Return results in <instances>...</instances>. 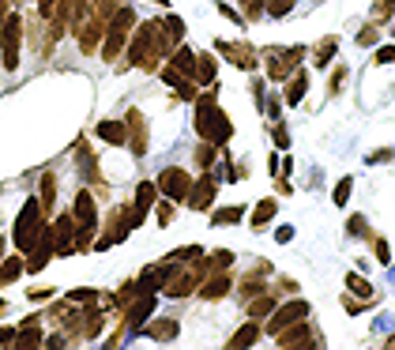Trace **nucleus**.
Returning <instances> with one entry per match:
<instances>
[{
	"instance_id": "nucleus-18",
	"label": "nucleus",
	"mask_w": 395,
	"mask_h": 350,
	"mask_svg": "<svg viewBox=\"0 0 395 350\" xmlns=\"http://www.w3.org/2000/svg\"><path fill=\"white\" fill-rule=\"evenodd\" d=\"M53 260V237H49V230L38 237V245L27 253V271H42Z\"/></svg>"
},
{
	"instance_id": "nucleus-21",
	"label": "nucleus",
	"mask_w": 395,
	"mask_h": 350,
	"mask_svg": "<svg viewBox=\"0 0 395 350\" xmlns=\"http://www.w3.org/2000/svg\"><path fill=\"white\" fill-rule=\"evenodd\" d=\"M256 339H260V324L249 316V320L241 324L234 335H230V343H226V346H230V350H245V346H252V343H256Z\"/></svg>"
},
{
	"instance_id": "nucleus-38",
	"label": "nucleus",
	"mask_w": 395,
	"mask_h": 350,
	"mask_svg": "<svg viewBox=\"0 0 395 350\" xmlns=\"http://www.w3.org/2000/svg\"><path fill=\"white\" fill-rule=\"evenodd\" d=\"M230 264H234V253H230V249H215V253L207 256V271H226Z\"/></svg>"
},
{
	"instance_id": "nucleus-36",
	"label": "nucleus",
	"mask_w": 395,
	"mask_h": 350,
	"mask_svg": "<svg viewBox=\"0 0 395 350\" xmlns=\"http://www.w3.org/2000/svg\"><path fill=\"white\" fill-rule=\"evenodd\" d=\"M294 4H298V0H263V12L271 19H287L294 12Z\"/></svg>"
},
{
	"instance_id": "nucleus-4",
	"label": "nucleus",
	"mask_w": 395,
	"mask_h": 350,
	"mask_svg": "<svg viewBox=\"0 0 395 350\" xmlns=\"http://www.w3.org/2000/svg\"><path fill=\"white\" fill-rule=\"evenodd\" d=\"M132 30H136V12H132V8H117L113 19L106 23V38H102V57L106 61H117L120 53L128 49Z\"/></svg>"
},
{
	"instance_id": "nucleus-30",
	"label": "nucleus",
	"mask_w": 395,
	"mask_h": 350,
	"mask_svg": "<svg viewBox=\"0 0 395 350\" xmlns=\"http://www.w3.org/2000/svg\"><path fill=\"white\" fill-rule=\"evenodd\" d=\"M170 64H173V68H177V72H184V75H189V80H196V53H192L189 46H177V49H173Z\"/></svg>"
},
{
	"instance_id": "nucleus-3",
	"label": "nucleus",
	"mask_w": 395,
	"mask_h": 350,
	"mask_svg": "<svg viewBox=\"0 0 395 350\" xmlns=\"http://www.w3.org/2000/svg\"><path fill=\"white\" fill-rule=\"evenodd\" d=\"M46 211H42V200H27L23 211L15 218V230H12V242L19 253H30V249L38 245V237L46 234Z\"/></svg>"
},
{
	"instance_id": "nucleus-5",
	"label": "nucleus",
	"mask_w": 395,
	"mask_h": 350,
	"mask_svg": "<svg viewBox=\"0 0 395 350\" xmlns=\"http://www.w3.org/2000/svg\"><path fill=\"white\" fill-rule=\"evenodd\" d=\"M72 218L80 226V237H75V249H91V237H94V226H98V207H94V196L91 192H75V204H72Z\"/></svg>"
},
{
	"instance_id": "nucleus-33",
	"label": "nucleus",
	"mask_w": 395,
	"mask_h": 350,
	"mask_svg": "<svg viewBox=\"0 0 395 350\" xmlns=\"http://www.w3.org/2000/svg\"><path fill=\"white\" fill-rule=\"evenodd\" d=\"M346 290L358 294L361 301H372V282L365 275H358V271H350V275H346Z\"/></svg>"
},
{
	"instance_id": "nucleus-51",
	"label": "nucleus",
	"mask_w": 395,
	"mask_h": 350,
	"mask_svg": "<svg viewBox=\"0 0 395 350\" xmlns=\"http://www.w3.org/2000/svg\"><path fill=\"white\" fill-rule=\"evenodd\" d=\"M173 223V207H170V200H162L158 204V226H170Z\"/></svg>"
},
{
	"instance_id": "nucleus-41",
	"label": "nucleus",
	"mask_w": 395,
	"mask_h": 350,
	"mask_svg": "<svg viewBox=\"0 0 395 350\" xmlns=\"http://www.w3.org/2000/svg\"><path fill=\"white\" fill-rule=\"evenodd\" d=\"M196 256H203V249L200 245H189V249H173V253L166 256L170 264H189V260H196Z\"/></svg>"
},
{
	"instance_id": "nucleus-23",
	"label": "nucleus",
	"mask_w": 395,
	"mask_h": 350,
	"mask_svg": "<svg viewBox=\"0 0 395 350\" xmlns=\"http://www.w3.org/2000/svg\"><path fill=\"white\" fill-rule=\"evenodd\" d=\"M102 327H106V313L98 309V301H87V309H83V339H94Z\"/></svg>"
},
{
	"instance_id": "nucleus-11",
	"label": "nucleus",
	"mask_w": 395,
	"mask_h": 350,
	"mask_svg": "<svg viewBox=\"0 0 395 350\" xmlns=\"http://www.w3.org/2000/svg\"><path fill=\"white\" fill-rule=\"evenodd\" d=\"M215 196H218V177H215L211 170H207L200 181H192V189H189V200H184V204H189L192 211H211Z\"/></svg>"
},
{
	"instance_id": "nucleus-17",
	"label": "nucleus",
	"mask_w": 395,
	"mask_h": 350,
	"mask_svg": "<svg viewBox=\"0 0 395 350\" xmlns=\"http://www.w3.org/2000/svg\"><path fill=\"white\" fill-rule=\"evenodd\" d=\"M230 294V275L226 271H211L203 282H200V298H207V301H218V298H226Z\"/></svg>"
},
{
	"instance_id": "nucleus-43",
	"label": "nucleus",
	"mask_w": 395,
	"mask_h": 350,
	"mask_svg": "<svg viewBox=\"0 0 395 350\" xmlns=\"http://www.w3.org/2000/svg\"><path fill=\"white\" fill-rule=\"evenodd\" d=\"M237 4H241V15H245L249 23H256L263 15V0H237Z\"/></svg>"
},
{
	"instance_id": "nucleus-8",
	"label": "nucleus",
	"mask_w": 395,
	"mask_h": 350,
	"mask_svg": "<svg viewBox=\"0 0 395 350\" xmlns=\"http://www.w3.org/2000/svg\"><path fill=\"white\" fill-rule=\"evenodd\" d=\"M158 192L166 196L170 204H184L189 200V189H192V177H189V170H181V166H170V170H162L158 173Z\"/></svg>"
},
{
	"instance_id": "nucleus-61",
	"label": "nucleus",
	"mask_w": 395,
	"mask_h": 350,
	"mask_svg": "<svg viewBox=\"0 0 395 350\" xmlns=\"http://www.w3.org/2000/svg\"><path fill=\"white\" fill-rule=\"evenodd\" d=\"M0 253H4V237H0ZM0 260H4V256H0Z\"/></svg>"
},
{
	"instance_id": "nucleus-13",
	"label": "nucleus",
	"mask_w": 395,
	"mask_h": 350,
	"mask_svg": "<svg viewBox=\"0 0 395 350\" xmlns=\"http://www.w3.org/2000/svg\"><path fill=\"white\" fill-rule=\"evenodd\" d=\"M215 49H218V57H226L241 72L256 68V53H252V46H245V42H215Z\"/></svg>"
},
{
	"instance_id": "nucleus-6",
	"label": "nucleus",
	"mask_w": 395,
	"mask_h": 350,
	"mask_svg": "<svg viewBox=\"0 0 395 350\" xmlns=\"http://www.w3.org/2000/svg\"><path fill=\"white\" fill-rule=\"evenodd\" d=\"M263 57H268V80H290L294 68H301L305 61V46H290V49H279V46H268L263 49Z\"/></svg>"
},
{
	"instance_id": "nucleus-32",
	"label": "nucleus",
	"mask_w": 395,
	"mask_h": 350,
	"mask_svg": "<svg viewBox=\"0 0 395 350\" xmlns=\"http://www.w3.org/2000/svg\"><path fill=\"white\" fill-rule=\"evenodd\" d=\"M46 339H42V327L38 324H23V332H15V346L19 350H30V346H42Z\"/></svg>"
},
{
	"instance_id": "nucleus-2",
	"label": "nucleus",
	"mask_w": 395,
	"mask_h": 350,
	"mask_svg": "<svg viewBox=\"0 0 395 350\" xmlns=\"http://www.w3.org/2000/svg\"><path fill=\"white\" fill-rule=\"evenodd\" d=\"M192 102H196V132H200V139H207L215 147H226L230 136H234V121L222 113L215 87H207V94L192 98Z\"/></svg>"
},
{
	"instance_id": "nucleus-22",
	"label": "nucleus",
	"mask_w": 395,
	"mask_h": 350,
	"mask_svg": "<svg viewBox=\"0 0 395 350\" xmlns=\"http://www.w3.org/2000/svg\"><path fill=\"white\" fill-rule=\"evenodd\" d=\"M162 80H166V83L173 87V91L181 94V98H196V87H192V80H189L184 72H177L173 64H166V68H162Z\"/></svg>"
},
{
	"instance_id": "nucleus-29",
	"label": "nucleus",
	"mask_w": 395,
	"mask_h": 350,
	"mask_svg": "<svg viewBox=\"0 0 395 350\" xmlns=\"http://www.w3.org/2000/svg\"><path fill=\"white\" fill-rule=\"evenodd\" d=\"M23 271H27V260H23V256H4V260H0V287L15 282Z\"/></svg>"
},
{
	"instance_id": "nucleus-19",
	"label": "nucleus",
	"mask_w": 395,
	"mask_h": 350,
	"mask_svg": "<svg viewBox=\"0 0 395 350\" xmlns=\"http://www.w3.org/2000/svg\"><path fill=\"white\" fill-rule=\"evenodd\" d=\"M98 139H106L109 147H125L128 144V125L125 121H98Z\"/></svg>"
},
{
	"instance_id": "nucleus-40",
	"label": "nucleus",
	"mask_w": 395,
	"mask_h": 350,
	"mask_svg": "<svg viewBox=\"0 0 395 350\" xmlns=\"http://www.w3.org/2000/svg\"><path fill=\"white\" fill-rule=\"evenodd\" d=\"M215 151H218V147L203 139V144L196 147V166H200V170H211V166H215Z\"/></svg>"
},
{
	"instance_id": "nucleus-50",
	"label": "nucleus",
	"mask_w": 395,
	"mask_h": 350,
	"mask_svg": "<svg viewBox=\"0 0 395 350\" xmlns=\"http://www.w3.org/2000/svg\"><path fill=\"white\" fill-rule=\"evenodd\" d=\"M343 80H346V68L339 64V68L332 72V83H327V91H332V94H339V91H343Z\"/></svg>"
},
{
	"instance_id": "nucleus-37",
	"label": "nucleus",
	"mask_w": 395,
	"mask_h": 350,
	"mask_svg": "<svg viewBox=\"0 0 395 350\" xmlns=\"http://www.w3.org/2000/svg\"><path fill=\"white\" fill-rule=\"evenodd\" d=\"M395 15V0H372V23H391Z\"/></svg>"
},
{
	"instance_id": "nucleus-39",
	"label": "nucleus",
	"mask_w": 395,
	"mask_h": 350,
	"mask_svg": "<svg viewBox=\"0 0 395 350\" xmlns=\"http://www.w3.org/2000/svg\"><path fill=\"white\" fill-rule=\"evenodd\" d=\"M162 30H166V38L173 42V46H181V38H184V23L177 15H166L162 19Z\"/></svg>"
},
{
	"instance_id": "nucleus-14",
	"label": "nucleus",
	"mask_w": 395,
	"mask_h": 350,
	"mask_svg": "<svg viewBox=\"0 0 395 350\" xmlns=\"http://www.w3.org/2000/svg\"><path fill=\"white\" fill-rule=\"evenodd\" d=\"M125 125H128V147H132V155L144 158L147 155V121H144V113H139V109H128Z\"/></svg>"
},
{
	"instance_id": "nucleus-26",
	"label": "nucleus",
	"mask_w": 395,
	"mask_h": 350,
	"mask_svg": "<svg viewBox=\"0 0 395 350\" xmlns=\"http://www.w3.org/2000/svg\"><path fill=\"white\" fill-rule=\"evenodd\" d=\"M335 49H339V38L335 35H324L320 42H316V49H313V61H316V68H327L335 57Z\"/></svg>"
},
{
	"instance_id": "nucleus-10",
	"label": "nucleus",
	"mask_w": 395,
	"mask_h": 350,
	"mask_svg": "<svg viewBox=\"0 0 395 350\" xmlns=\"http://www.w3.org/2000/svg\"><path fill=\"white\" fill-rule=\"evenodd\" d=\"M313 309H309V301L305 298H290V301H282V305H275L271 309V316H268V332L275 335V332H282L287 324H294V320H305Z\"/></svg>"
},
{
	"instance_id": "nucleus-52",
	"label": "nucleus",
	"mask_w": 395,
	"mask_h": 350,
	"mask_svg": "<svg viewBox=\"0 0 395 350\" xmlns=\"http://www.w3.org/2000/svg\"><path fill=\"white\" fill-rule=\"evenodd\" d=\"M395 158V151L391 147H384V151H372V155H369V166H377V162H391Z\"/></svg>"
},
{
	"instance_id": "nucleus-12",
	"label": "nucleus",
	"mask_w": 395,
	"mask_h": 350,
	"mask_svg": "<svg viewBox=\"0 0 395 350\" xmlns=\"http://www.w3.org/2000/svg\"><path fill=\"white\" fill-rule=\"evenodd\" d=\"M155 196H158V185H155V181H139L136 200H132V207H128V223H132V230H139V226H144L147 211L155 207Z\"/></svg>"
},
{
	"instance_id": "nucleus-60",
	"label": "nucleus",
	"mask_w": 395,
	"mask_h": 350,
	"mask_svg": "<svg viewBox=\"0 0 395 350\" xmlns=\"http://www.w3.org/2000/svg\"><path fill=\"white\" fill-rule=\"evenodd\" d=\"M8 4H12V0H0V23H4V15H8Z\"/></svg>"
},
{
	"instance_id": "nucleus-16",
	"label": "nucleus",
	"mask_w": 395,
	"mask_h": 350,
	"mask_svg": "<svg viewBox=\"0 0 395 350\" xmlns=\"http://www.w3.org/2000/svg\"><path fill=\"white\" fill-rule=\"evenodd\" d=\"M275 343H279V346H287V350H294V346H309V343H313L309 316H305V320H294V324H287L282 332H275Z\"/></svg>"
},
{
	"instance_id": "nucleus-59",
	"label": "nucleus",
	"mask_w": 395,
	"mask_h": 350,
	"mask_svg": "<svg viewBox=\"0 0 395 350\" xmlns=\"http://www.w3.org/2000/svg\"><path fill=\"white\" fill-rule=\"evenodd\" d=\"M279 287H282V294H294V290H298V282H294V279H287V275H282V279H279Z\"/></svg>"
},
{
	"instance_id": "nucleus-62",
	"label": "nucleus",
	"mask_w": 395,
	"mask_h": 350,
	"mask_svg": "<svg viewBox=\"0 0 395 350\" xmlns=\"http://www.w3.org/2000/svg\"><path fill=\"white\" fill-rule=\"evenodd\" d=\"M391 38H395V19H391Z\"/></svg>"
},
{
	"instance_id": "nucleus-55",
	"label": "nucleus",
	"mask_w": 395,
	"mask_h": 350,
	"mask_svg": "<svg viewBox=\"0 0 395 350\" xmlns=\"http://www.w3.org/2000/svg\"><path fill=\"white\" fill-rule=\"evenodd\" d=\"M218 12H222L226 19H234V23H249V19H245V15H241V12H237V8H230V4H218Z\"/></svg>"
},
{
	"instance_id": "nucleus-48",
	"label": "nucleus",
	"mask_w": 395,
	"mask_h": 350,
	"mask_svg": "<svg viewBox=\"0 0 395 350\" xmlns=\"http://www.w3.org/2000/svg\"><path fill=\"white\" fill-rule=\"evenodd\" d=\"M372 253H377V264H391V249H388V242H384V237H377V242H372Z\"/></svg>"
},
{
	"instance_id": "nucleus-58",
	"label": "nucleus",
	"mask_w": 395,
	"mask_h": 350,
	"mask_svg": "<svg viewBox=\"0 0 395 350\" xmlns=\"http://www.w3.org/2000/svg\"><path fill=\"white\" fill-rule=\"evenodd\" d=\"M275 237H279V242H290V237H294V226H279Z\"/></svg>"
},
{
	"instance_id": "nucleus-28",
	"label": "nucleus",
	"mask_w": 395,
	"mask_h": 350,
	"mask_svg": "<svg viewBox=\"0 0 395 350\" xmlns=\"http://www.w3.org/2000/svg\"><path fill=\"white\" fill-rule=\"evenodd\" d=\"M271 309H275V294H256V298H249V316L252 320H268L271 316Z\"/></svg>"
},
{
	"instance_id": "nucleus-24",
	"label": "nucleus",
	"mask_w": 395,
	"mask_h": 350,
	"mask_svg": "<svg viewBox=\"0 0 395 350\" xmlns=\"http://www.w3.org/2000/svg\"><path fill=\"white\" fill-rule=\"evenodd\" d=\"M305 91H309V72H301V68H294L290 72V83H287V106H298Z\"/></svg>"
},
{
	"instance_id": "nucleus-27",
	"label": "nucleus",
	"mask_w": 395,
	"mask_h": 350,
	"mask_svg": "<svg viewBox=\"0 0 395 350\" xmlns=\"http://www.w3.org/2000/svg\"><path fill=\"white\" fill-rule=\"evenodd\" d=\"M196 83H203V87H215L218 83V72H215V57H211V53H200V57H196Z\"/></svg>"
},
{
	"instance_id": "nucleus-31",
	"label": "nucleus",
	"mask_w": 395,
	"mask_h": 350,
	"mask_svg": "<svg viewBox=\"0 0 395 350\" xmlns=\"http://www.w3.org/2000/svg\"><path fill=\"white\" fill-rule=\"evenodd\" d=\"M275 211H279V200H260L256 211H252V230H263L271 218H275Z\"/></svg>"
},
{
	"instance_id": "nucleus-7",
	"label": "nucleus",
	"mask_w": 395,
	"mask_h": 350,
	"mask_svg": "<svg viewBox=\"0 0 395 350\" xmlns=\"http://www.w3.org/2000/svg\"><path fill=\"white\" fill-rule=\"evenodd\" d=\"M19 46H23V19L8 12L4 23H0V61H4L8 72L19 68Z\"/></svg>"
},
{
	"instance_id": "nucleus-42",
	"label": "nucleus",
	"mask_w": 395,
	"mask_h": 350,
	"mask_svg": "<svg viewBox=\"0 0 395 350\" xmlns=\"http://www.w3.org/2000/svg\"><path fill=\"white\" fill-rule=\"evenodd\" d=\"M350 192H354V177H343V181L335 185V192H332V204L343 207V204L350 200Z\"/></svg>"
},
{
	"instance_id": "nucleus-34",
	"label": "nucleus",
	"mask_w": 395,
	"mask_h": 350,
	"mask_svg": "<svg viewBox=\"0 0 395 350\" xmlns=\"http://www.w3.org/2000/svg\"><path fill=\"white\" fill-rule=\"evenodd\" d=\"M241 215H245V207H218V211H211V223L215 226H234V223H241Z\"/></svg>"
},
{
	"instance_id": "nucleus-56",
	"label": "nucleus",
	"mask_w": 395,
	"mask_h": 350,
	"mask_svg": "<svg viewBox=\"0 0 395 350\" xmlns=\"http://www.w3.org/2000/svg\"><path fill=\"white\" fill-rule=\"evenodd\" d=\"M53 4H57V0H38V15H42V19H49Z\"/></svg>"
},
{
	"instance_id": "nucleus-54",
	"label": "nucleus",
	"mask_w": 395,
	"mask_h": 350,
	"mask_svg": "<svg viewBox=\"0 0 395 350\" xmlns=\"http://www.w3.org/2000/svg\"><path fill=\"white\" fill-rule=\"evenodd\" d=\"M27 298L30 301H46V298H53V287H35V290H27Z\"/></svg>"
},
{
	"instance_id": "nucleus-20",
	"label": "nucleus",
	"mask_w": 395,
	"mask_h": 350,
	"mask_svg": "<svg viewBox=\"0 0 395 350\" xmlns=\"http://www.w3.org/2000/svg\"><path fill=\"white\" fill-rule=\"evenodd\" d=\"M144 332H147L151 339H158V343H170V339H177L181 324L173 320V316H158L155 324H144Z\"/></svg>"
},
{
	"instance_id": "nucleus-35",
	"label": "nucleus",
	"mask_w": 395,
	"mask_h": 350,
	"mask_svg": "<svg viewBox=\"0 0 395 350\" xmlns=\"http://www.w3.org/2000/svg\"><path fill=\"white\" fill-rule=\"evenodd\" d=\"M42 211H53V200H57V177H53V173H46V177H42Z\"/></svg>"
},
{
	"instance_id": "nucleus-46",
	"label": "nucleus",
	"mask_w": 395,
	"mask_h": 350,
	"mask_svg": "<svg viewBox=\"0 0 395 350\" xmlns=\"http://www.w3.org/2000/svg\"><path fill=\"white\" fill-rule=\"evenodd\" d=\"M68 301H72V305H87V301H98V290H91V287L68 290Z\"/></svg>"
},
{
	"instance_id": "nucleus-49",
	"label": "nucleus",
	"mask_w": 395,
	"mask_h": 350,
	"mask_svg": "<svg viewBox=\"0 0 395 350\" xmlns=\"http://www.w3.org/2000/svg\"><path fill=\"white\" fill-rule=\"evenodd\" d=\"M372 61H377V64H391L395 61V42H391V46H380L377 53H372Z\"/></svg>"
},
{
	"instance_id": "nucleus-9",
	"label": "nucleus",
	"mask_w": 395,
	"mask_h": 350,
	"mask_svg": "<svg viewBox=\"0 0 395 350\" xmlns=\"http://www.w3.org/2000/svg\"><path fill=\"white\" fill-rule=\"evenodd\" d=\"M49 237H53V256H72V253H80V249H75L80 226H75L72 215H61L57 223L49 226Z\"/></svg>"
},
{
	"instance_id": "nucleus-25",
	"label": "nucleus",
	"mask_w": 395,
	"mask_h": 350,
	"mask_svg": "<svg viewBox=\"0 0 395 350\" xmlns=\"http://www.w3.org/2000/svg\"><path fill=\"white\" fill-rule=\"evenodd\" d=\"M75 162H80V170H83L87 181H98V162H94L91 144H87V139H80V144H75Z\"/></svg>"
},
{
	"instance_id": "nucleus-57",
	"label": "nucleus",
	"mask_w": 395,
	"mask_h": 350,
	"mask_svg": "<svg viewBox=\"0 0 395 350\" xmlns=\"http://www.w3.org/2000/svg\"><path fill=\"white\" fill-rule=\"evenodd\" d=\"M4 343H15V327H0V346Z\"/></svg>"
},
{
	"instance_id": "nucleus-44",
	"label": "nucleus",
	"mask_w": 395,
	"mask_h": 350,
	"mask_svg": "<svg viewBox=\"0 0 395 350\" xmlns=\"http://www.w3.org/2000/svg\"><path fill=\"white\" fill-rule=\"evenodd\" d=\"M346 234H350V237H369V223H365V215H350Z\"/></svg>"
},
{
	"instance_id": "nucleus-47",
	"label": "nucleus",
	"mask_w": 395,
	"mask_h": 350,
	"mask_svg": "<svg viewBox=\"0 0 395 350\" xmlns=\"http://www.w3.org/2000/svg\"><path fill=\"white\" fill-rule=\"evenodd\" d=\"M271 144H275L279 151H287V147H290V136H287V125H275V128H271Z\"/></svg>"
},
{
	"instance_id": "nucleus-15",
	"label": "nucleus",
	"mask_w": 395,
	"mask_h": 350,
	"mask_svg": "<svg viewBox=\"0 0 395 350\" xmlns=\"http://www.w3.org/2000/svg\"><path fill=\"white\" fill-rule=\"evenodd\" d=\"M151 313H155V294H151V290L136 294V298H132V305H128V313H125L128 332H139V327H144V320H147Z\"/></svg>"
},
{
	"instance_id": "nucleus-53",
	"label": "nucleus",
	"mask_w": 395,
	"mask_h": 350,
	"mask_svg": "<svg viewBox=\"0 0 395 350\" xmlns=\"http://www.w3.org/2000/svg\"><path fill=\"white\" fill-rule=\"evenodd\" d=\"M263 113H268V117H275V121H279V94L263 98Z\"/></svg>"
},
{
	"instance_id": "nucleus-45",
	"label": "nucleus",
	"mask_w": 395,
	"mask_h": 350,
	"mask_svg": "<svg viewBox=\"0 0 395 350\" xmlns=\"http://www.w3.org/2000/svg\"><path fill=\"white\" fill-rule=\"evenodd\" d=\"M377 38H380V30H377V23H369V27H361V30H358V46H361V49L377 46Z\"/></svg>"
},
{
	"instance_id": "nucleus-1",
	"label": "nucleus",
	"mask_w": 395,
	"mask_h": 350,
	"mask_svg": "<svg viewBox=\"0 0 395 350\" xmlns=\"http://www.w3.org/2000/svg\"><path fill=\"white\" fill-rule=\"evenodd\" d=\"M173 49H177V46L166 38L162 19H151V23H139L136 35H132V42H128V64H136V68H144V72H155L158 61L170 57Z\"/></svg>"
}]
</instances>
